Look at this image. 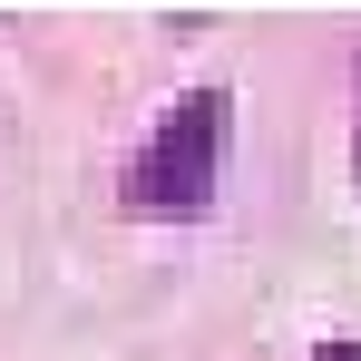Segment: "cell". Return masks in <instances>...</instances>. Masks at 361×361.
Returning <instances> with one entry per match:
<instances>
[{
    "label": "cell",
    "mask_w": 361,
    "mask_h": 361,
    "mask_svg": "<svg viewBox=\"0 0 361 361\" xmlns=\"http://www.w3.org/2000/svg\"><path fill=\"white\" fill-rule=\"evenodd\" d=\"M225 137H235V98L205 78V88H185L166 127L137 147V166H127V205L137 215H195L205 195H215V166H225Z\"/></svg>",
    "instance_id": "obj_1"
},
{
    "label": "cell",
    "mask_w": 361,
    "mask_h": 361,
    "mask_svg": "<svg viewBox=\"0 0 361 361\" xmlns=\"http://www.w3.org/2000/svg\"><path fill=\"white\" fill-rule=\"evenodd\" d=\"M312 361H361V342H322V352H312Z\"/></svg>",
    "instance_id": "obj_2"
}]
</instances>
